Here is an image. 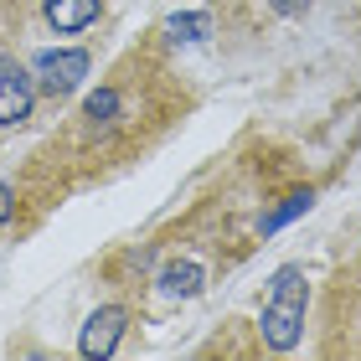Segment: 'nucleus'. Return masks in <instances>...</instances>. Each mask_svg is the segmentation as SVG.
<instances>
[{
  "label": "nucleus",
  "mask_w": 361,
  "mask_h": 361,
  "mask_svg": "<svg viewBox=\"0 0 361 361\" xmlns=\"http://www.w3.org/2000/svg\"><path fill=\"white\" fill-rule=\"evenodd\" d=\"M37 78H42V88L52 98L73 93L88 78V52H78V47H62V52H57V47H52V52L37 57Z\"/></svg>",
  "instance_id": "nucleus-2"
},
{
  "label": "nucleus",
  "mask_w": 361,
  "mask_h": 361,
  "mask_svg": "<svg viewBox=\"0 0 361 361\" xmlns=\"http://www.w3.org/2000/svg\"><path fill=\"white\" fill-rule=\"evenodd\" d=\"M269 6H274L279 16H300V11L310 6V0H269Z\"/></svg>",
  "instance_id": "nucleus-10"
},
{
  "label": "nucleus",
  "mask_w": 361,
  "mask_h": 361,
  "mask_svg": "<svg viewBox=\"0 0 361 361\" xmlns=\"http://www.w3.org/2000/svg\"><path fill=\"white\" fill-rule=\"evenodd\" d=\"M119 336H124V310H119V305H104V310H93V315H88L78 351H83L88 361H104V356H114Z\"/></svg>",
  "instance_id": "nucleus-4"
},
{
  "label": "nucleus",
  "mask_w": 361,
  "mask_h": 361,
  "mask_svg": "<svg viewBox=\"0 0 361 361\" xmlns=\"http://www.w3.org/2000/svg\"><path fill=\"white\" fill-rule=\"evenodd\" d=\"M114 104H119V98H114V88L93 93V98H88V119H93V124H98V119H109V114H114Z\"/></svg>",
  "instance_id": "nucleus-9"
},
{
  "label": "nucleus",
  "mask_w": 361,
  "mask_h": 361,
  "mask_svg": "<svg viewBox=\"0 0 361 361\" xmlns=\"http://www.w3.org/2000/svg\"><path fill=\"white\" fill-rule=\"evenodd\" d=\"M47 21H52L57 31H83L98 21V11H104V0H42Z\"/></svg>",
  "instance_id": "nucleus-5"
},
{
  "label": "nucleus",
  "mask_w": 361,
  "mask_h": 361,
  "mask_svg": "<svg viewBox=\"0 0 361 361\" xmlns=\"http://www.w3.org/2000/svg\"><path fill=\"white\" fill-rule=\"evenodd\" d=\"M202 269H196V264H171L166 274H160V284H166L171 294H196V289H202Z\"/></svg>",
  "instance_id": "nucleus-7"
},
{
  "label": "nucleus",
  "mask_w": 361,
  "mask_h": 361,
  "mask_svg": "<svg viewBox=\"0 0 361 361\" xmlns=\"http://www.w3.org/2000/svg\"><path fill=\"white\" fill-rule=\"evenodd\" d=\"M300 212H310V191H305V196H289V202L279 207L274 217H264V233H274V227H284L289 217H300Z\"/></svg>",
  "instance_id": "nucleus-8"
},
{
  "label": "nucleus",
  "mask_w": 361,
  "mask_h": 361,
  "mask_svg": "<svg viewBox=\"0 0 361 361\" xmlns=\"http://www.w3.org/2000/svg\"><path fill=\"white\" fill-rule=\"evenodd\" d=\"M31 98H37V83L16 57H0V124H21L31 114Z\"/></svg>",
  "instance_id": "nucleus-3"
},
{
  "label": "nucleus",
  "mask_w": 361,
  "mask_h": 361,
  "mask_svg": "<svg viewBox=\"0 0 361 361\" xmlns=\"http://www.w3.org/2000/svg\"><path fill=\"white\" fill-rule=\"evenodd\" d=\"M305 300H310V289H305V269H279L274 274V294H269V305H264V341L274 351H294L300 346V331H305Z\"/></svg>",
  "instance_id": "nucleus-1"
},
{
  "label": "nucleus",
  "mask_w": 361,
  "mask_h": 361,
  "mask_svg": "<svg viewBox=\"0 0 361 361\" xmlns=\"http://www.w3.org/2000/svg\"><path fill=\"white\" fill-rule=\"evenodd\" d=\"M11 207H16V191H11V186H0V227H6V217H11Z\"/></svg>",
  "instance_id": "nucleus-11"
},
{
  "label": "nucleus",
  "mask_w": 361,
  "mask_h": 361,
  "mask_svg": "<svg viewBox=\"0 0 361 361\" xmlns=\"http://www.w3.org/2000/svg\"><path fill=\"white\" fill-rule=\"evenodd\" d=\"M166 31H171L176 42H202V37H212V16H202V11L171 16V21H166Z\"/></svg>",
  "instance_id": "nucleus-6"
}]
</instances>
